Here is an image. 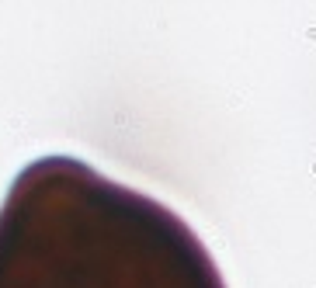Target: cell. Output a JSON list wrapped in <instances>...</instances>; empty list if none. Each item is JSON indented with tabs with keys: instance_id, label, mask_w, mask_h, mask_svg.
<instances>
[{
	"instance_id": "6da1fadb",
	"label": "cell",
	"mask_w": 316,
	"mask_h": 288,
	"mask_svg": "<svg viewBox=\"0 0 316 288\" xmlns=\"http://www.w3.org/2000/svg\"><path fill=\"white\" fill-rule=\"evenodd\" d=\"M0 288H226L195 229L73 157L28 164L0 208Z\"/></svg>"
}]
</instances>
